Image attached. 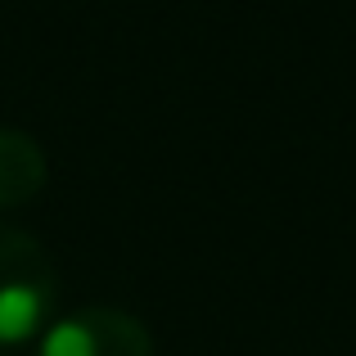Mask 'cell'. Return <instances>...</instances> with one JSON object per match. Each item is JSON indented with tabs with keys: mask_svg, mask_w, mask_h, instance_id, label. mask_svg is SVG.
<instances>
[{
	"mask_svg": "<svg viewBox=\"0 0 356 356\" xmlns=\"http://www.w3.org/2000/svg\"><path fill=\"white\" fill-rule=\"evenodd\" d=\"M0 356H5V352H0Z\"/></svg>",
	"mask_w": 356,
	"mask_h": 356,
	"instance_id": "cell-4",
	"label": "cell"
},
{
	"mask_svg": "<svg viewBox=\"0 0 356 356\" xmlns=\"http://www.w3.org/2000/svg\"><path fill=\"white\" fill-rule=\"evenodd\" d=\"M36 356H154L145 321L118 307H81L41 334Z\"/></svg>",
	"mask_w": 356,
	"mask_h": 356,
	"instance_id": "cell-2",
	"label": "cell"
},
{
	"mask_svg": "<svg viewBox=\"0 0 356 356\" xmlns=\"http://www.w3.org/2000/svg\"><path fill=\"white\" fill-rule=\"evenodd\" d=\"M45 181H50L45 149L27 131L0 127V212L32 203L45 190Z\"/></svg>",
	"mask_w": 356,
	"mask_h": 356,
	"instance_id": "cell-3",
	"label": "cell"
},
{
	"mask_svg": "<svg viewBox=\"0 0 356 356\" xmlns=\"http://www.w3.org/2000/svg\"><path fill=\"white\" fill-rule=\"evenodd\" d=\"M59 266L32 230L0 221V348L32 343L54 325Z\"/></svg>",
	"mask_w": 356,
	"mask_h": 356,
	"instance_id": "cell-1",
	"label": "cell"
}]
</instances>
